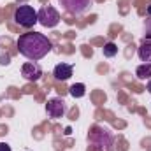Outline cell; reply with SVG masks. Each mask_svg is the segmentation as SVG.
<instances>
[{
    "mask_svg": "<svg viewBox=\"0 0 151 151\" xmlns=\"http://www.w3.org/2000/svg\"><path fill=\"white\" fill-rule=\"evenodd\" d=\"M14 21L23 28H32L35 23H39L37 11L32 5H19L14 11Z\"/></svg>",
    "mask_w": 151,
    "mask_h": 151,
    "instance_id": "3957f363",
    "label": "cell"
},
{
    "mask_svg": "<svg viewBox=\"0 0 151 151\" xmlns=\"http://www.w3.org/2000/svg\"><path fill=\"white\" fill-rule=\"evenodd\" d=\"M135 76L139 79H151V63H142L135 69Z\"/></svg>",
    "mask_w": 151,
    "mask_h": 151,
    "instance_id": "30bf717a",
    "label": "cell"
},
{
    "mask_svg": "<svg viewBox=\"0 0 151 151\" xmlns=\"http://www.w3.org/2000/svg\"><path fill=\"white\" fill-rule=\"evenodd\" d=\"M146 90H148V91H150V93H151V79H150V81H148V84H146Z\"/></svg>",
    "mask_w": 151,
    "mask_h": 151,
    "instance_id": "2e32d148",
    "label": "cell"
},
{
    "mask_svg": "<svg viewBox=\"0 0 151 151\" xmlns=\"http://www.w3.org/2000/svg\"><path fill=\"white\" fill-rule=\"evenodd\" d=\"M21 76H23L27 81L35 83V81L40 79V76H42V69H40V65H39L37 62H27V63H23V67H21Z\"/></svg>",
    "mask_w": 151,
    "mask_h": 151,
    "instance_id": "52a82bcc",
    "label": "cell"
},
{
    "mask_svg": "<svg viewBox=\"0 0 151 151\" xmlns=\"http://www.w3.org/2000/svg\"><path fill=\"white\" fill-rule=\"evenodd\" d=\"M88 142L93 150L97 151H109L113 148L114 135L111 134L109 128L104 127H93L88 134Z\"/></svg>",
    "mask_w": 151,
    "mask_h": 151,
    "instance_id": "7a4b0ae2",
    "label": "cell"
},
{
    "mask_svg": "<svg viewBox=\"0 0 151 151\" xmlns=\"http://www.w3.org/2000/svg\"><path fill=\"white\" fill-rule=\"evenodd\" d=\"M144 37L148 39V40L151 39V18H148L144 21Z\"/></svg>",
    "mask_w": 151,
    "mask_h": 151,
    "instance_id": "4fadbf2b",
    "label": "cell"
},
{
    "mask_svg": "<svg viewBox=\"0 0 151 151\" xmlns=\"http://www.w3.org/2000/svg\"><path fill=\"white\" fill-rule=\"evenodd\" d=\"M53 76L56 81H69L72 77V65L70 63H58L53 70Z\"/></svg>",
    "mask_w": 151,
    "mask_h": 151,
    "instance_id": "ba28073f",
    "label": "cell"
},
{
    "mask_svg": "<svg viewBox=\"0 0 151 151\" xmlns=\"http://www.w3.org/2000/svg\"><path fill=\"white\" fill-rule=\"evenodd\" d=\"M11 63V56L9 55H2L0 56V65H9Z\"/></svg>",
    "mask_w": 151,
    "mask_h": 151,
    "instance_id": "5bb4252c",
    "label": "cell"
},
{
    "mask_svg": "<svg viewBox=\"0 0 151 151\" xmlns=\"http://www.w3.org/2000/svg\"><path fill=\"white\" fill-rule=\"evenodd\" d=\"M16 46H18L19 55H23L30 62H37L40 58H44L53 49L51 40L44 34H39V32H28V34L19 35Z\"/></svg>",
    "mask_w": 151,
    "mask_h": 151,
    "instance_id": "6da1fadb",
    "label": "cell"
},
{
    "mask_svg": "<svg viewBox=\"0 0 151 151\" xmlns=\"http://www.w3.org/2000/svg\"><path fill=\"white\" fill-rule=\"evenodd\" d=\"M102 53H104V56H106V58H113V56L118 55V46H116L114 42H107V44H104Z\"/></svg>",
    "mask_w": 151,
    "mask_h": 151,
    "instance_id": "7c38bea8",
    "label": "cell"
},
{
    "mask_svg": "<svg viewBox=\"0 0 151 151\" xmlns=\"http://www.w3.org/2000/svg\"><path fill=\"white\" fill-rule=\"evenodd\" d=\"M46 113L49 118L53 119H58L62 116H65L67 113V102L60 97H55V99H49L47 104H46Z\"/></svg>",
    "mask_w": 151,
    "mask_h": 151,
    "instance_id": "8992f818",
    "label": "cell"
},
{
    "mask_svg": "<svg viewBox=\"0 0 151 151\" xmlns=\"http://www.w3.org/2000/svg\"><path fill=\"white\" fill-rule=\"evenodd\" d=\"M0 151H12L7 142H0Z\"/></svg>",
    "mask_w": 151,
    "mask_h": 151,
    "instance_id": "9a60e30c",
    "label": "cell"
},
{
    "mask_svg": "<svg viewBox=\"0 0 151 151\" xmlns=\"http://www.w3.org/2000/svg\"><path fill=\"white\" fill-rule=\"evenodd\" d=\"M58 2L63 7V11L72 14V16L84 14L88 11V7L91 5V0H58Z\"/></svg>",
    "mask_w": 151,
    "mask_h": 151,
    "instance_id": "5b68a950",
    "label": "cell"
},
{
    "mask_svg": "<svg viewBox=\"0 0 151 151\" xmlns=\"http://www.w3.org/2000/svg\"><path fill=\"white\" fill-rule=\"evenodd\" d=\"M146 12H148V16L151 18V5H148V9H146Z\"/></svg>",
    "mask_w": 151,
    "mask_h": 151,
    "instance_id": "e0dca14e",
    "label": "cell"
},
{
    "mask_svg": "<svg viewBox=\"0 0 151 151\" xmlns=\"http://www.w3.org/2000/svg\"><path fill=\"white\" fill-rule=\"evenodd\" d=\"M37 19L39 23L46 28H55L60 23V12L53 5H44L37 11Z\"/></svg>",
    "mask_w": 151,
    "mask_h": 151,
    "instance_id": "277c9868",
    "label": "cell"
},
{
    "mask_svg": "<svg viewBox=\"0 0 151 151\" xmlns=\"http://www.w3.org/2000/svg\"><path fill=\"white\" fill-rule=\"evenodd\" d=\"M137 55H139L141 62H144V63H151V40H148V39L142 40V44L139 46Z\"/></svg>",
    "mask_w": 151,
    "mask_h": 151,
    "instance_id": "9c48e42d",
    "label": "cell"
},
{
    "mask_svg": "<svg viewBox=\"0 0 151 151\" xmlns=\"http://www.w3.org/2000/svg\"><path fill=\"white\" fill-rule=\"evenodd\" d=\"M69 93H70L74 99H81V97L86 95V86H84L83 83H76V84H72V86L69 88Z\"/></svg>",
    "mask_w": 151,
    "mask_h": 151,
    "instance_id": "8fae6325",
    "label": "cell"
}]
</instances>
